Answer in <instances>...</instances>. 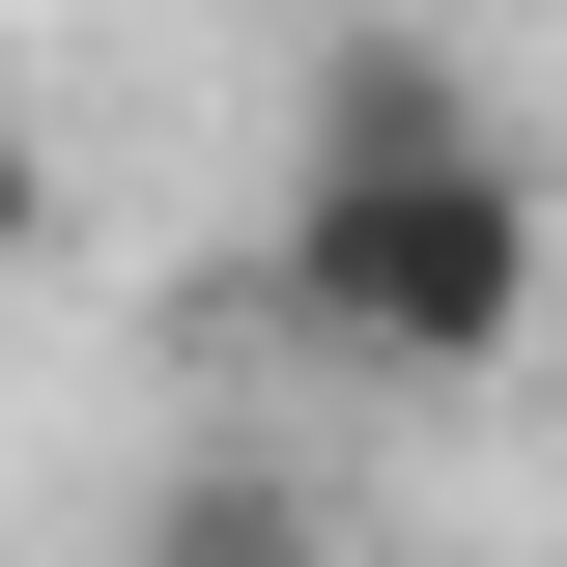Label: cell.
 <instances>
[{
    "label": "cell",
    "instance_id": "7a4b0ae2",
    "mask_svg": "<svg viewBox=\"0 0 567 567\" xmlns=\"http://www.w3.org/2000/svg\"><path fill=\"white\" fill-rule=\"evenodd\" d=\"M29 256H58V142L0 114V284H29Z\"/></svg>",
    "mask_w": 567,
    "mask_h": 567
},
{
    "label": "cell",
    "instance_id": "6da1fadb",
    "mask_svg": "<svg viewBox=\"0 0 567 567\" xmlns=\"http://www.w3.org/2000/svg\"><path fill=\"white\" fill-rule=\"evenodd\" d=\"M539 284H567V227H539V171H511V114L425 58V29H341L312 114H284V199H256V312L312 369L483 398V369L539 341Z\"/></svg>",
    "mask_w": 567,
    "mask_h": 567
}]
</instances>
